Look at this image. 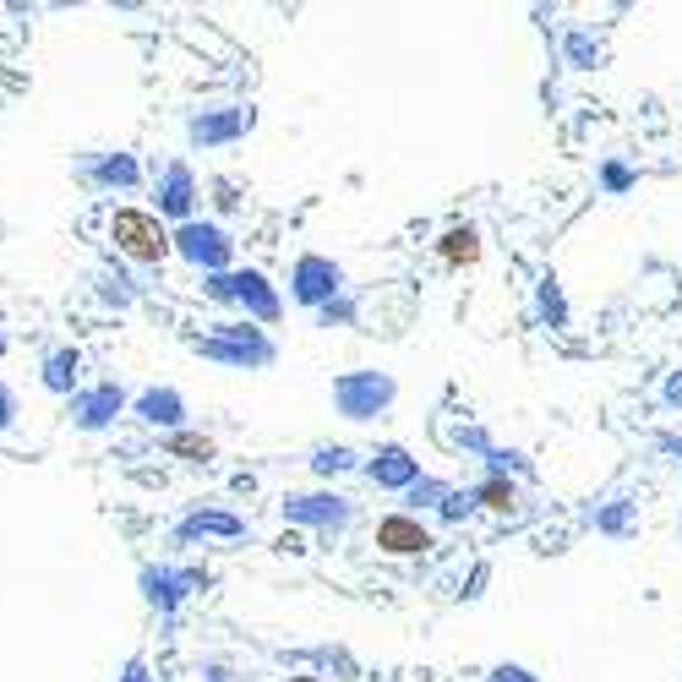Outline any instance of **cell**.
I'll list each match as a JSON object with an SVG mask.
<instances>
[{
    "mask_svg": "<svg viewBox=\"0 0 682 682\" xmlns=\"http://www.w3.org/2000/svg\"><path fill=\"white\" fill-rule=\"evenodd\" d=\"M110 241H116L121 257H132L136 268H158V263L175 252L164 219L147 213V208H116V213H110Z\"/></svg>",
    "mask_w": 682,
    "mask_h": 682,
    "instance_id": "6da1fadb",
    "label": "cell"
},
{
    "mask_svg": "<svg viewBox=\"0 0 682 682\" xmlns=\"http://www.w3.org/2000/svg\"><path fill=\"white\" fill-rule=\"evenodd\" d=\"M169 241H175V257H186L191 268H202L208 278L230 273V263H235V241H230V230H224V224L191 219V224H175V230H169Z\"/></svg>",
    "mask_w": 682,
    "mask_h": 682,
    "instance_id": "7a4b0ae2",
    "label": "cell"
},
{
    "mask_svg": "<svg viewBox=\"0 0 682 682\" xmlns=\"http://www.w3.org/2000/svg\"><path fill=\"white\" fill-rule=\"evenodd\" d=\"M191 350L202 361H219V366H268L273 361V344L252 322H219L208 339H191Z\"/></svg>",
    "mask_w": 682,
    "mask_h": 682,
    "instance_id": "3957f363",
    "label": "cell"
},
{
    "mask_svg": "<svg viewBox=\"0 0 682 682\" xmlns=\"http://www.w3.org/2000/svg\"><path fill=\"white\" fill-rule=\"evenodd\" d=\"M394 399H399V383L388 372H344L333 383V405L344 420H377Z\"/></svg>",
    "mask_w": 682,
    "mask_h": 682,
    "instance_id": "277c9868",
    "label": "cell"
},
{
    "mask_svg": "<svg viewBox=\"0 0 682 682\" xmlns=\"http://www.w3.org/2000/svg\"><path fill=\"white\" fill-rule=\"evenodd\" d=\"M202 289H208L213 300L241 306V311L257 317V322H278V295H273V284L257 268H230V273H219V278H208Z\"/></svg>",
    "mask_w": 682,
    "mask_h": 682,
    "instance_id": "5b68a950",
    "label": "cell"
},
{
    "mask_svg": "<svg viewBox=\"0 0 682 682\" xmlns=\"http://www.w3.org/2000/svg\"><path fill=\"white\" fill-rule=\"evenodd\" d=\"M66 409H72L77 431H110L121 415H132V394L121 383H94V388H77L66 399Z\"/></svg>",
    "mask_w": 682,
    "mask_h": 682,
    "instance_id": "8992f818",
    "label": "cell"
},
{
    "mask_svg": "<svg viewBox=\"0 0 682 682\" xmlns=\"http://www.w3.org/2000/svg\"><path fill=\"white\" fill-rule=\"evenodd\" d=\"M153 202H158V219H175V224L197 219V175H191L186 158H169L153 175Z\"/></svg>",
    "mask_w": 682,
    "mask_h": 682,
    "instance_id": "52a82bcc",
    "label": "cell"
},
{
    "mask_svg": "<svg viewBox=\"0 0 682 682\" xmlns=\"http://www.w3.org/2000/svg\"><path fill=\"white\" fill-rule=\"evenodd\" d=\"M136 584H142V601L147 606H158L164 617L202 584V573H191V568H169V562H147L142 573H136Z\"/></svg>",
    "mask_w": 682,
    "mask_h": 682,
    "instance_id": "ba28073f",
    "label": "cell"
},
{
    "mask_svg": "<svg viewBox=\"0 0 682 682\" xmlns=\"http://www.w3.org/2000/svg\"><path fill=\"white\" fill-rule=\"evenodd\" d=\"M241 132H252V110H241V105H213V110H191L186 116L191 147H224Z\"/></svg>",
    "mask_w": 682,
    "mask_h": 682,
    "instance_id": "9c48e42d",
    "label": "cell"
},
{
    "mask_svg": "<svg viewBox=\"0 0 682 682\" xmlns=\"http://www.w3.org/2000/svg\"><path fill=\"white\" fill-rule=\"evenodd\" d=\"M339 289H344V268L328 263V257H300L295 273H289V295L300 306H328Z\"/></svg>",
    "mask_w": 682,
    "mask_h": 682,
    "instance_id": "30bf717a",
    "label": "cell"
},
{
    "mask_svg": "<svg viewBox=\"0 0 682 682\" xmlns=\"http://www.w3.org/2000/svg\"><path fill=\"white\" fill-rule=\"evenodd\" d=\"M132 415L142 426H153V431H186V399H180V388H169V383H153V388H142L132 394Z\"/></svg>",
    "mask_w": 682,
    "mask_h": 682,
    "instance_id": "8fae6325",
    "label": "cell"
},
{
    "mask_svg": "<svg viewBox=\"0 0 682 682\" xmlns=\"http://www.w3.org/2000/svg\"><path fill=\"white\" fill-rule=\"evenodd\" d=\"M377 551L383 557H426L431 546H437V536L415 519V514H388V519H377Z\"/></svg>",
    "mask_w": 682,
    "mask_h": 682,
    "instance_id": "7c38bea8",
    "label": "cell"
},
{
    "mask_svg": "<svg viewBox=\"0 0 682 682\" xmlns=\"http://www.w3.org/2000/svg\"><path fill=\"white\" fill-rule=\"evenodd\" d=\"M82 180H88L94 191H136V186H142V164H136V153H127V147L94 153V158L82 164Z\"/></svg>",
    "mask_w": 682,
    "mask_h": 682,
    "instance_id": "4fadbf2b",
    "label": "cell"
},
{
    "mask_svg": "<svg viewBox=\"0 0 682 682\" xmlns=\"http://www.w3.org/2000/svg\"><path fill=\"white\" fill-rule=\"evenodd\" d=\"M284 519L289 525L339 530V525H350V503L344 497H328V492H295V497H284Z\"/></svg>",
    "mask_w": 682,
    "mask_h": 682,
    "instance_id": "5bb4252c",
    "label": "cell"
},
{
    "mask_svg": "<svg viewBox=\"0 0 682 682\" xmlns=\"http://www.w3.org/2000/svg\"><path fill=\"white\" fill-rule=\"evenodd\" d=\"M241 536H246V519L224 508H191L175 525V541H241Z\"/></svg>",
    "mask_w": 682,
    "mask_h": 682,
    "instance_id": "9a60e30c",
    "label": "cell"
},
{
    "mask_svg": "<svg viewBox=\"0 0 682 682\" xmlns=\"http://www.w3.org/2000/svg\"><path fill=\"white\" fill-rule=\"evenodd\" d=\"M38 383H44V394L72 399V394L82 388V350H77V344H55V350H44V361H38Z\"/></svg>",
    "mask_w": 682,
    "mask_h": 682,
    "instance_id": "2e32d148",
    "label": "cell"
},
{
    "mask_svg": "<svg viewBox=\"0 0 682 682\" xmlns=\"http://www.w3.org/2000/svg\"><path fill=\"white\" fill-rule=\"evenodd\" d=\"M366 475H372L377 486H399V492H409V486L420 481V464L409 459L405 448H383V453L366 464Z\"/></svg>",
    "mask_w": 682,
    "mask_h": 682,
    "instance_id": "e0dca14e",
    "label": "cell"
},
{
    "mask_svg": "<svg viewBox=\"0 0 682 682\" xmlns=\"http://www.w3.org/2000/svg\"><path fill=\"white\" fill-rule=\"evenodd\" d=\"M437 257H442V268H470V263H481V230H475V224H453V230L437 241Z\"/></svg>",
    "mask_w": 682,
    "mask_h": 682,
    "instance_id": "ac0fdd59",
    "label": "cell"
},
{
    "mask_svg": "<svg viewBox=\"0 0 682 682\" xmlns=\"http://www.w3.org/2000/svg\"><path fill=\"white\" fill-rule=\"evenodd\" d=\"M164 453L180 459V464H213V459H219L213 437H202V431H169V437H164Z\"/></svg>",
    "mask_w": 682,
    "mask_h": 682,
    "instance_id": "d6986e66",
    "label": "cell"
},
{
    "mask_svg": "<svg viewBox=\"0 0 682 682\" xmlns=\"http://www.w3.org/2000/svg\"><path fill=\"white\" fill-rule=\"evenodd\" d=\"M94 284H99V295H105V300H110V306H121V311H127V306H132L136 300V289H132V278H127V273L116 268H99V278H94Z\"/></svg>",
    "mask_w": 682,
    "mask_h": 682,
    "instance_id": "ffe728a7",
    "label": "cell"
},
{
    "mask_svg": "<svg viewBox=\"0 0 682 682\" xmlns=\"http://www.w3.org/2000/svg\"><path fill=\"white\" fill-rule=\"evenodd\" d=\"M350 464H355L350 448H317V453H311V470H317V475H339V470H350Z\"/></svg>",
    "mask_w": 682,
    "mask_h": 682,
    "instance_id": "44dd1931",
    "label": "cell"
},
{
    "mask_svg": "<svg viewBox=\"0 0 682 682\" xmlns=\"http://www.w3.org/2000/svg\"><path fill=\"white\" fill-rule=\"evenodd\" d=\"M475 503L492 508V514H508V508H514V486H508V481H486V486L475 492Z\"/></svg>",
    "mask_w": 682,
    "mask_h": 682,
    "instance_id": "7402d4cb",
    "label": "cell"
},
{
    "mask_svg": "<svg viewBox=\"0 0 682 682\" xmlns=\"http://www.w3.org/2000/svg\"><path fill=\"white\" fill-rule=\"evenodd\" d=\"M16 426V394H11V383L0 377V431H11Z\"/></svg>",
    "mask_w": 682,
    "mask_h": 682,
    "instance_id": "603a6c76",
    "label": "cell"
},
{
    "mask_svg": "<svg viewBox=\"0 0 682 682\" xmlns=\"http://www.w3.org/2000/svg\"><path fill=\"white\" fill-rule=\"evenodd\" d=\"M116 682H153V678H147V661H142V656H132V661L121 667V678H116Z\"/></svg>",
    "mask_w": 682,
    "mask_h": 682,
    "instance_id": "cb8c5ba5",
    "label": "cell"
},
{
    "mask_svg": "<svg viewBox=\"0 0 682 682\" xmlns=\"http://www.w3.org/2000/svg\"><path fill=\"white\" fill-rule=\"evenodd\" d=\"M278 551H306V536H300V530H289V536H278Z\"/></svg>",
    "mask_w": 682,
    "mask_h": 682,
    "instance_id": "d4e9b609",
    "label": "cell"
},
{
    "mask_svg": "<svg viewBox=\"0 0 682 682\" xmlns=\"http://www.w3.org/2000/svg\"><path fill=\"white\" fill-rule=\"evenodd\" d=\"M667 399H672V405H682V377H672V388H667Z\"/></svg>",
    "mask_w": 682,
    "mask_h": 682,
    "instance_id": "484cf974",
    "label": "cell"
},
{
    "mask_svg": "<svg viewBox=\"0 0 682 682\" xmlns=\"http://www.w3.org/2000/svg\"><path fill=\"white\" fill-rule=\"evenodd\" d=\"M667 448H672V453H682V442H678V437H672V442H667Z\"/></svg>",
    "mask_w": 682,
    "mask_h": 682,
    "instance_id": "4316f807",
    "label": "cell"
},
{
    "mask_svg": "<svg viewBox=\"0 0 682 682\" xmlns=\"http://www.w3.org/2000/svg\"><path fill=\"white\" fill-rule=\"evenodd\" d=\"M0 355H6V333H0Z\"/></svg>",
    "mask_w": 682,
    "mask_h": 682,
    "instance_id": "83f0119b",
    "label": "cell"
},
{
    "mask_svg": "<svg viewBox=\"0 0 682 682\" xmlns=\"http://www.w3.org/2000/svg\"><path fill=\"white\" fill-rule=\"evenodd\" d=\"M289 682H317V678H289Z\"/></svg>",
    "mask_w": 682,
    "mask_h": 682,
    "instance_id": "f1b7e54d",
    "label": "cell"
},
{
    "mask_svg": "<svg viewBox=\"0 0 682 682\" xmlns=\"http://www.w3.org/2000/svg\"><path fill=\"white\" fill-rule=\"evenodd\" d=\"M208 682H219V678H208Z\"/></svg>",
    "mask_w": 682,
    "mask_h": 682,
    "instance_id": "f546056e",
    "label": "cell"
}]
</instances>
